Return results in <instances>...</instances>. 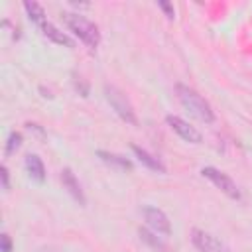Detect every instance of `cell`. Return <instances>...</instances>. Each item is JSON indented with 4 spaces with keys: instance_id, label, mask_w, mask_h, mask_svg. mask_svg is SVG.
Returning a JSON list of instances; mask_svg holds the SVG:
<instances>
[{
    "instance_id": "14",
    "label": "cell",
    "mask_w": 252,
    "mask_h": 252,
    "mask_svg": "<svg viewBox=\"0 0 252 252\" xmlns=\"http://www.w3.org/2000/svg\"><path fill=\"white\" fill-rule=\"evenodd\" d=\"M138 234H140V238L154 250V252H167V246L163 244V240H159L152 230H148V228H138Z\"/></svg>"
},
{
    "instance_id": "12",
    "label": "cell",
    "mask_w": 252,
    "mask_h": 252,
    "mask_svg": "<svg viewBox=\"0 0 252 252\" xmlns=\"http://www.w3.org/2000/svg\"><path fill=\"white\" fill-rule=\"evenodd\" d=\"M96 156L104 161V163H108V165H114V167H118V169H132V161L130 159H126L124 156H118V154H112V152H104V150H98L96 152Z\"/></svg>"
},
{
    "instance_id": "13",
    "label": "cell",
    "mask_w": 252,
    "mask_h": 252,
    "mask_svg": "<svg viewBox=\"0 0 252 252\" xmlns=\"http://www.w3.org/2000/svg\"><path fill=\"white\" fill-rule=\"evenodd\" d=\"M24 10L28 12V16H30V20L39 28V26H43L47 20H45V12H43V8H41V4H37V2H33V0H26L24 2Z\"/></svg>"
},
{
    "instance_id": "17",
    "label": "cell",
    "mask_w": 252,
    "mask_h": 252,
    "mask_svg": "<svg viewBox=\"0 0 252 252\" xmlns=\"http://www.w3.org/2000/svg\"><path fill=\"white\" fill-rule=\"evenodd\" d=\"M0 177H2V189L4 191H10V181H8V167L2 165L0 167Z\"/></svg>"
},
{
    "instance_id": "11",
    "label": "cell",
    "mask_w": 252,
    "mask_h": 252,
    "mask_svg": "<svg viewBox=\"0 0 252 252\" xmlns=\"http://www.w3.org/2000/svg\"><path fill=\"white\" fill-rule=\"evenodd\" d=\"M39 30H41V33L47 37V39H51L53 43H59V45H65V47H73L75 43H73V39L67 35V33H63V32H59L53 24H49V22H45L43 26H39Z\"/></svg>"
},
{
    "instance_id": "4",
    "label": "cell",
    "mask_w": 252,
    "mask_h": 252,
    "mask_svg": "<svg viewBox=\"0 0 252 252\" xmlns=\"http://www.w3.org/2000/svg\"><path fill=\"white\" fill-rule=\"evenodd\" d=\"M201 173H203V177H207L215 187H219L224 195H228L230 199H240V191H238L236 183H234L224 171H220V169H217V167H213V165H207V167L201 169Z\"/></svg>"
},
{
    "instance_id": "7",
    "label": "cell",
    "mask_w": 252,
    "mask_h": 252,
    "mask_svg": "<svg viewBox=\"0 0 252 252\" xmlns=\"http://www.w3.org/2000/svg\"><path fill=\"white\" fill-rule=\"evenodd\" d=\"M144 219H146V222L158 234H163V236L171 234V222H169L167 215L161 209H158V207H144Z\"/></svg>"
},
{
    "instance_id": "2",
    "label": "cell",
    "mask_w": 252,
    "mask_h": 252,
    "mask_svg": "<svg viewBox=\"0 0 252 252\" xmlns=\"http://www.w3.org/2000/svg\"><path fill=\"white\" fill-rule=\"evenodd\" d=\"M63 20H65L67 28H69L87 47H91V49H96V47H98V43H100V32H98V28H96L91 20H87V18L81 16V14H73V12H65V14H63Z\"/></svg>"
},
{
    "instance_id": "9",
    "label": "cell",
    "mask_w": 252,
    "mask_h": 252,
    "mask_svg": "<svg viewBox=\"0 0 252 252\" xmlns=\"http://www.w3.org/2000/svg\"><path fill=\"white\" fill-rule=\"evenodd\" d=\"M132 152L136 154V158L148 167V169H152V171H158V173H165V165L156 158V156H152L148 150H144V148H140V146H136V144H132Z\"/></svg>"
},
{
    "instance_id": "15",
    "label": "cell",
    "mask_w": 252,
    "mask_h": 252,
    "mask_svg": "<svg viewBox=\"0 0 252 252\" xmlns=\"http://www.w3.org/2000/svg\"><path fill=\"white\" fill-rule=\"evenodd\" d=\"M20 146H22V134H20V132H10L8 142H6V156L14 154Z\"/></svg>"
},
{
    "instance_id": "5",
    "label": "cell",
    "mask_w": 252,
    "mask_h": 252,
    "mask_svg": "<svg viewBox=\"0 0 252 252\" xmlns=\"http://www.w3.org/2000/svg\"><path fill=\"white\" fill-rule=\"evenodd\" d=\"M191 242L199 252H228V248L219 238L201 228H191Z\"/></svg>"
},
{
    "instance_id": "6",
    "label": "cell",
    "mask_w": 252,
    "mask_h": 252,
    "mask_svg": "<svg viewBox=\"0 0 252 252\" xmlns=\"http://www.w3.org/2000/svg\"><path fill=\"white\" fill-rule=\"evenodd\" d=\"M165 122H167V126L181 138V140H185V142H191V144H201V134L189 124V122H185L183 118H179V116H173V114H167L165 116Z\"/></svg>"
},
{
    "instance_id": "3",
    "label": "cell",
    "mask_w": 252,
    "mask_h": 252,
    "mask_svg": "<svg viewBox=\"0 0 252 252\" xmlns=\"http://www.w3.org/2000/svg\"><path fill=\"white\" fill-rule=\"evenodd\" d=\"M104 96H106L108 104L116 110V114H118L122 120H126L128 124H138L136 112H134L130 100L126 98V94H124L120 89H116L114 85H104Z\"/></svg>"
},
{
    "instance_id": "10",
    "label": "cell",
    "mask_w": 252,
    "mask_h": 252,
    "mask_svg": "<svg viewBox=\"0 0 252 252\" xmlns=\"http://www.w3.org/2000/svg\"><path fill=\"white\" fill-rule=\"evenodd\" d=\"M26 169H28L32 179H35L37 183H43V179H45V165H43V161H41V158L37 154H28L26 156Z\"/></svg>"
},
{
    "instance_id": "1",
    "label": "cell",
    "mask_w": 252,
    "mask_h": 252,
    "mask_svg": "<svg viewBox=\"0 0 252 252\" xmlns=\"http://www.w3.org/2000/svg\"><path fill=\"white\" fill-rule=\"evenodd\" d=\"M175 93H177L179 102H181L195 118H199V120L205 122V124L215 122V112H213L211 104H209L197 91H193V89L187 87V85L177 83V85H175Z\"/></svg>"
},
{
    "instance_id": "16",
    "label": "cell",
    "mask_w": 252,
    "mask_h": 252,
    "mask_svg": "<svg viewBox=\"0 0 252 252\" xmlns=\"http://www.w3.org/2000/svg\"><path fill=\"white\" fill-rule=\"evenodd\" d=\"M158 6L165 12V16H167L169 20H173V18H175V8H173V4H169V2H165V0H159V2H158Z\"/></svg>"
},
{
    "instance_id": "18",
    "label": "cell",
    "mask_w": 252,
    "mask_h": 252,
    "mask_svg": "<svg viewBox=\"0 0 252 252\" xmlns=\"http://www.w3.org/2000/svg\"><path fill=\"white\" fill-rule=\"evenodd\" d=\"M0 242H2V252H12V240H10V236L6 232H2Z\"/></svg>"
},
{
    "instance_id": "8",
    "label": "cell",
    "mask_w": 252,
    "mask_h": 252,
    "mask_svg": "<svg viewBox=\"0 0 252 252\" xmlns=\"http://www.w3.org/2000/svg\"><path fill=\"white\" fill-rule=\"evenodd\" d=\"M61 181H63V187L71 193V197H73L79 205H85V203H87L85 193H83V189H81V183L77 181V177H75V173H73L71 167H63V169H61Z\"/></svg>"
}]
</instances>
